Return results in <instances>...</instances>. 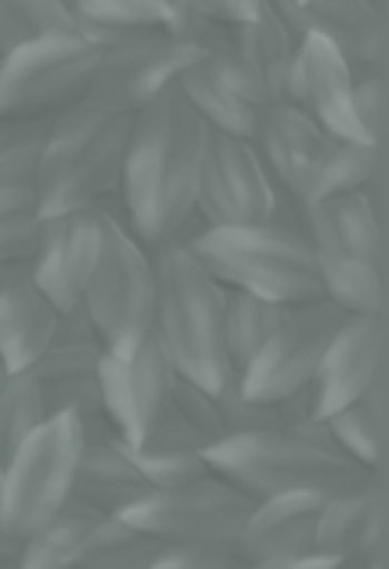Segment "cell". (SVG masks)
I'll return each mask as SVG.
<instances>
[{
	"mask_svg": "<svg viewBox=\"0 0 389 569\" xmlns=\"http://www.w3.org/2000/svg\"><path fill=\"white\" fill-rule=\"evenodd\" d=\"M183 3L217 23H243L263 7V0H183Z\"/></svg>",
	"mask_w": 389,
	"mask_h": 569,
	"instance_id": "f35d334b",
	"label": "cell"
},
{
	"mask_svg": "<svg viewBox=\"0 0 389 569\" xmlns=\"http://www.w3.org/2000/svg\"><path fill=\"white\" fill-rule=\"evenodd\" d=\"M200 53L203 50L197 43L173 37L167 27L107 33L100 40V67L87 97L100 107L133 117Z\"/></svg>",
	"mask_w": 389,
	"mask_h": 569,
	"instance_id": "7c38bea8",
	"label": "cell"
},
{
	"mask_svg": "<svg viewBox=\"0 0 389 569\" xmlns=\"http://www.w3.org/2000/svg\"><path fill=\"white\" fill-rule=\"evenodd\" d=\"M0 569H20V567H17V550H13V553H10L7 560H0Z\"/></svg>",
	"mask_w": 389,
	"mask_h": 569,
	"instance_id": "b9f144b4",
	"label": "cell"
},
{
	"mask_svg": "<svg viewBox=\"0 0 389 569\" xmlns=\"http://www.w3.org/2000/svg\"><path fill=\"white\" fill-rule=\"evenodd\" d=\"M0 473H3V467H0Z\"/></svg>",
	"mask_w": 389,
	"mask_h": 569,
	"instance_id": "f6af8a7d",
	"label": "cell"
},
{
	"mask_svg": "<svg viewBox=\"0 0 389 569\" xmlns=\"http://www.w3.org/2000/svg\"><path fill=\"white\" fill-rule=\"evenodd\" d=\"M313 550L343 567L387 560V473H367L323 500Z\"/></svg>",
	"mask_w": 389,
	"mask_h": 569,
	"instance_id": "ac0fdd59",
	"label": "cell"
},
{
	"mask_svg": "<svg viewBox=\"0 0 389 569\" xmlns=\"http://www.w3.org/2000/svg\"><path fill=\"white\" fill-rule=\"evenodd\" d=\"M100 40L83 30L47 33L0 53V120H47L90 93Z\"/></svg>",
	"mask_w": 389,
	"mask_h": 569,
	"instance_id": "30bf717a",
	"label": "cell"
},
{
	"mask_svg": "<svg viewBox=\"0 0 389 569\" xmlns=\"http://www.w3.org/2000/svg\"><path fill=\"white\" fill-rule=\"evenodd\" d=\"M103 517L77 500L57 510L47 523H40L20 547L17 567L20 569H77V557L90 537V530Z\"/></svg>",
	"mask_w": 389,
	"mask_h": 569,
	"instance_id": "4316f807",
	"label": "cell"
},
{
	"mask_svg": "<svg viewBox=\"0 0 389 569\" xmlns=\"http://www.w3.org/2000/svg\"><path fill=\"white\" fill-rule=\"evenodd\" d=\"M7 377V367H3V360H0V380Z\"/></svg>",
	"mask_w": 389,
	"mask_h": 569,
	"instance_id": "ee69618b",
	"label": "cell"
},
{
	"mask_svg": "<svg viewBox=\"0 0 389 569\" xmlns=\"http://www.w3.org/2000/svg\"><path fill=\"white\" fill-rule=\"evenodd\" d=\"M60 310L30 280L27 263L10 267L0 290V360L7 373L30 370L57 340Z\"/></svg>",
	"mask_w": 389,
	"mask_h": 569,
	"instance_id": "603a6c76",
	"label": "cell"
},
{
	"mask_svg": "<svg viewBox=\"0 0 389 569\" xmlns=\"http://www.w3.org/2000/svg\"><path fill=\"white\" fill-rule=\"evenodd\" d=\"M170 407L173 413L207 443V450L220 440H227V430H223V420H220V407H217V397L207 393L203 387L177 377L173 380V397H170Z\"/></svg>",
	"mask_w": 389,
	"mask_h": 569,
	"instance_id": "e575fe53",
	"label": "cell"
},
{
	"mask_svg": "<svg viewBox=\"0 0 389 569\" xmlns=\"http://www.w3.org/2000/svg\"><path fill=\"white\" fill-rule=\"evenodd\" d=\"M173 380H177V370L167 360L153 333L130 357L103 353L100 360L103 420L130 447H140L147 433L160 423V417L170 410Z\"/></svg>",
	"mask_w": 389,
	"mask_h": 569,
	"instance_id": "9a60e30c",
	"label": "cell"
},
{
	"mask_svg": "<svg viewBox=\"0 0 389 569\" xmlns=\"http://www.w3.org/2000/svg\"><path fill=\"white\" fill-rule=\"evenodd\" d=\"M253 507L257 503L237 487H230L217 473H207L203 480L177 490H153L120 517L137 530L157 537L160 543L233 547Z\"/></svg>",
	"mask_w": 389,
	"mask_h": 569,
	"instance_id": "4fadbf2b",
	"label": "cell"
},
{
	"mask_svg": "<svg viewBox=\"0 0 389 569\" xmlns=\"http://www.w3.org/2000/svg\"><path fill=\"white\" fill-rule=\"evenodd\" d=\"M207 467L253 503L293 493L330 497L367 477L327 437H303L293 430L237 433L207 450Z\"/></svg>",
	"mask_w": 389,
	"mask_h": 569,
	"instance_id": "52a82bcc",
	"label": "cell"
},
{
	"mask_svg": "<svg viewBox=\"0 0 389 569\" xmlns=\"http://www.w3.org/2000/svg\"><path fill=\"white\" fill-rule=\"evenodd\" d=\"M13 550H17V547H13V543H7V540L0 537V560H7V557H10Z\"/></svg>",
	"mask_w": 389,
	"mask_h": 569,
	"instance_id": "60d3db41",
	"label": "cell"
},
{
	"mask_svg": "<svg viewBox=\"0 0 389 569\" xmlns=\"http://www.w3.org/2000/svg\"><path fill=\"white\" fill-rule=\"evenodd\" d=\"M330 443L367 473H387V373L370 393L323 420Z\"/></svg>",
	"mask_w": 389,
	"mask_h": 569,
	"instance_id": "484cf974",
	"label": "cell"
},
{
	"mask_svg": "<svg viewBox=\"0 0 389 569\" xmlns=\"http://www.w3.org/2000/svg\"><path fill=\"white\" fill-rule=\"evenodd\" d=\"M250 140L280 193L290 197L293 210L337 193L363 190L377 163L387 157V143L340 140L293 103L260 107Z\"/></svg>",
	"mask_w": 389,
	"mask_h": 569,
	"instance_id": "5b68a950",
	"label": "cell"
},
{
	"mask_svg": "<svg viewBox=\"0 0 389 569\" xmlns=\"http://www.w3.org/2000/svg\"><path fill=\"white\" fill-rule=\"evenodd\" d=\"M290 307L227 290V307H223V343H227V360L230 370L240 373L260 350L263 343L277 333Z\"/></svg>",
	"mask_w": 389,
	"mask_h": 569,
	"instance_id": "83f0119b",
	"label": "cell"
},
{
	"mask_svg": "<svg viewBox=\"0 0 389 569\" xmlns=\"http://www.w3.org/2000/svg\"><path fill=\"white\" fill-rule=\"evenodd\" d=\"M50 417L43 410L40 390L30 377V370L23 373H7L0 380V467L23 447V440L43 427Z\"/></svg>",
	"mask_w": 389,
	"mask_h": 569,
	"instance_id": "1f68e13d",
	"label": "cell"
},
{
	"mask_svg": "<svg viewBox=\"0 0 389 569\" xmlns=\"http://www.w3.org/2000/svg\"><path fill=\"white\" fill-rule=\"evenodd\" d=\"M387 373V317L347 313L307 387V403L317 420L363 400Z\"/></svg>",
	"mask_w": 389,
	"mask_h": 569,
	"instance_id": "2e32d148",
	"label": "cell"
},
{
	"mask_svg": "<svg viewBox=\"0 0 389 569\" xmlns=\"http://www.w3.org/2000/svg\"><path fill=\"white\" fill-rule=\"evenodd\" d=\"M160 550L163 543L157 537L137 530L123 517H103L90 530L77 569H150Z\"/></svg>",
	"mask_w": 389,
	"mask_h": 569,
	"instance_id": "f1b7e54d",
	"label": "cell"
},
{
	"mask_svg": "<svg viewBox=\"0 0 389 569\" xmlns=\"http://www.w3.org/2000/svg\"><path fill=\"white\" fill-rule=\"evenodd\" d=\"M280 200L283 193L250 137L207 130L193 200V217H200L203 227H253L280 220Z\"/></svg>",
	"mask_w": 389,
	"mask_h": 569,
	"instance_id": "8fae6325",
	"label": "cell"
},
{
	"mask_svg": "<svg viewBox=\"0 0 389 569\" xmlns=\"http://www.w3.org/2000/svg\"><path fill=\"white\" fill-rule=\"evenodd\" d=\"M297 30L323 37L357 77L387 70L389 27L383 0H303L297 3Z\"/></svg>",
	"mask_w": 389,
	"mask_h": 569,
	"instance_id": "44dd1931",
	"label": "cell"
},
{
	"mask_svg": "<svg viewBox=\"0 0 389 569\" xmlns=\"http://www.w3.org/2000/svg\"><path fill=\"white\" fill-rule=\"evenodd\" d=\"M150 569H240L233 547L213 543H163Z\"/></svg>",
	"mask_w": 389,
	"mask_h": 569,
	"instance_id": "74e56055",
	"label": "cell"
},
{
	"mask_svg": "<svg viewBox=\"0 0 389 569\" xmlns=\"http://www.w3.org/2000/svg\"><path fill=\"white\" fill-rule=\"evenodd\" d=\"M43 213L33 187H0V267H20L33 257Z\"/></svg>",
	"mask_w": 389,
	"mask_h": 569,
	"instance_id": "4dcf8cb0",
	"label": "cell"
},
{
	"mask_svg": "<svg viewBox=\"0 0 389 569\" xmlns=\"http://www.w3.org/2000/svg\"><path fill=\"white\" fill-rule=\"evenodd\" d=\"M100 250V207L43 217L40 243L27 260L30 280L63 313L80 307V293Z\"/></svg>",
	"mask_w": 389,
	"mask_h": 569,
	"instance_id": "e0dca14e",
	"label": "cell"
},
{
	"mask_svg": "<svg viewBox=\"0 0 389 569\" xmlns=\"http://www.w3.org/2000/svg\"><path fill=\"white\" fill-rule=\"evenodd\" d=\"M353 83L357 73L350 63L317 33H303L293 60V90L290 103L313 117L327 133L353 143H367L357 113H353Z\"/></svg>",
	"mask_w": 389,
	"mask_h": 569,
	"instance_id": "ffe728a7",
	"label": "cell"
},
{
	"mask_svg": "<svg viewBox=\"0 0 389 569\" xmlns=\"http://www.w3.org/2000/svg\"><path fill=\"white\" fill-rule=\"evenodd\" d=\"M50 120H0V187H33Z\"/></svg>",
	"mask_w": 389,
	"mask_h": 569,
	"instance_id": "836d02e7",
	"label": "cell"
},
{
	"mask_svg": "<svg viewBox=\"0 0 389 569\" xmlns=\"http://www.w3.org/2000/svg\"><path fill=\"white\" fill-rule=\"evenodd\" d=\"M83 450V420L50 417L0 473V537L20 547L40 523L73 500V477Z\"/></svg>",
	"mask_w": 389,
	"mask_h": 569,
	"instance_id": "9c48e42d",
	"label": "cell"
},
{
	"mask_svg": "<svg viewBox=\"0 0 389 569\" xmlns=\"http://www.w3.org/2000/svg\"><path fill=\"white\" fill-rule=\"evenodd\" d=\"M353 113L367 137V143H387L389 120V83L387 70H373L357 77L353 83Z\"/></svg>",
	"mask_w": 389,
	"mask_h": 569,
	"instance_id": "8d00e7d4",
	"label": "cell"
},
{
	"mask_svg": "<svg viewBox=\"0 0 389 569\" xmlns=\"http://www.w3.org/2000/svg\"><path fill=\"white\" fill-rule=\"evenodd\" d=\"M383 3H387V0H383Z\"/></svg>",
	"mask_w": 389,
	"mask_h": 569,
	"instance_id": "7dc6e473",
	"label": "cell"
},
{
	"mask_svg": "<svg viewBox=\"0 0 389 569\" xmlns=\"http://www.w3.org/2000/svg\"><path fill=\"white\" fill-rule=\"evenodd\" d=\"M73 17L103 40L107 33L123 30H147V27H167L173 0H67Z\"/></svg>",
	"mask_w": 389,
	"mask_h": 569,
	"instance_id": "d6a6232c",
	"label": "cell"
},
{
	"mask_svg": "<svg viewBox=\"0 0 389 569\" xmlns=\"http://www.w3.org/2000/svg\"><path fill=\"white\" fill-rule=\"evenodd\" d=\"M67 30L87 33V27L73 17L67 0H0V53L37 37Z\"/></svg>",
	"mask_w": 389,
	"mask_h": 569,
	"instance_id": "f546056e",
	"label": "cell"
},
{
	"mask_svg": "<svg viewBox=\"0 0 389 569\" xmlns=\"http://www.w3.org/2000/svg\"><path fill=\"white\" fill-rule=\"evenodd\" d=\"M100 360L103 347H67L53 343L33 367L30 377L40 390L47 417H103L100 400Z\"/></svg>",
	"mask_w": 389,
	"mask_h": 569,
	"instance_id": "cb8c5ba5",
	"label": "cell"
},
{
	"mask_svg": "<svg viewBox=\"0 0 389 569\" xmlns=\"http://www.w3.org/2000/svg\"><path fill=\"white\" fill-rule=\"evenodd\" d=\"M177 87L210 130H220L230 137H253L260 103L233 80V73L217 57L200 53L177 77Z\"/></svg>",
	"mask_w": 389,
	"mask_h": 569,
	"instance_id": "d4e9b609",
	"label": "cell"
},
{
	"mask_svg": "<svg viewBox=\"0 0 389 569\" xmlns=\"http://www.w3.org/2000/svg\"><path fill=\"white\" fill-rule=\"evenodd\" d=\"M207 130L210 127L187 103L177 80L133 113L117 193L123 223L147 250L187 237Z\"/></svg>",
	"mask_w": 389,
	"mask_h": 569,
	"instance_id": "6da1fadb",
	"label": "cell"
},
{
	"mask_svg": "<svg viewBox=\"0 0 389 569\" xmlns=\"http://www.w3.org/2000/svg\"><path fill=\"white\" fill-rule=\"evenodd\" d=\"M150 253L157 277L153 337L177 377L203 387L207 393H220L233 377L223 343L227 287L207 273L183 237L160 243Z\"/></svg>",
	"mask_w": 389,
	"mask_h": 569,
	"instance_id": "7a4b0ae2",
	"label": "cell"
},
{
	"mask_svg": "<svg viewBox=\"0 0 389 569\" xmlns=\"http://www.w3.org/2000/svg\"><path fill=\"white\" fill-rule=\"evenodd\" d=\"M133 117L83 97L50 120L40 170L33 180L40 213L57 217L100 207L120 190Z\"/></svg>",
	"mask_w": 389,
	"mask_h": 569,
	"instance_id": "277c9868",
	"label": "cell"
},
{
	"mask_svg": "<svg viewBox=\"0 0 389 569\" xmlns=\"http://www.w3.org/2000/svg\"><path fill=\"white\" fill-rule=\"evenodd\" d=\"M190 253L227 290H240L280 307L323 300L317 260L297 223L200 227L183 237Z\"/></svg>",
	"mask_w": 389,
	"mask_h": 569,
	"instance_id": "8992f818",
	"label": "cell"
},
{
	"mask_svg": "<svg viewBox=\"0 0 389 569\" xmlns=\"http://www.w3.org/2000/svg\"><path fill=\"white\" fill-rule=\"evenodd\" d=\"M343 569H387V560H373V563H357V567H343Z\"/></svg>",
	"mask_w": 389,
	"mask_h": 569,
	"instance_id": "ab89813d",
	"label": "cell"
},
{
	"mask_svg": "<svg viewBox=\"0 0 389 569\" xmlns=\"http://www.w3.org/2000/svg\"><path fill=\"white\" fill-rule=\"evenodd\" d=\"M7 273H10V267H0V290H3V280H7Z\"/></svg>",
	"mask_w": 389,
	"mask_h": 569,
	"instance_id": "7bdbcfd3",
	"label": "cell"
},
{
	"mask_svg": "<svg viewBox=\"0 0 389 569\" xmlns=\"http://www.w3.org/2000/svg\"><path fill=\"white\" fill-rule=\"evenodd\" d=\"M323 500L327 497L317 493H293V497H273L257 503L233 543L237 563L260 567V563L313 553Z\"/></svg>",
	"mask_w": 389,
	"mask_h": 569,
	"instance_id": "7402d4cb",
	"label": "cell"
},
{
	"mask_svg": "<svg viewBox=\"0 0 389 569\" xmlns=\"http://www.w3.org/2000/svg\"><path fill=\"white\" fill-rule=\"evenodd\" d=\"M343 317L347 313L330 300L290 307L277 333L237 373L243 397L260 403H280L293 393H303Z\"/></svg>",
	"mask_w": 389,
	"mask_h": 569,
	"instance_id": "5bb4252c",
	"label": "cell"
},
{
	"mask_svg": "<svg viewBox=\"0 0 389 569\" xmlns=\"http://www.w3.org/2000/svg\"><path fill=\"white\" fill-rule=\"evenodd\" d=\"M153 253L130 233L123 217L100 203V250L80 307L90 317L103 353L130 357L153 333Z\"/></svg>",
	"mask_w": 389,
	"mask_h": 569,
	"instance_id": "ba28073f",
	"label": "cell"
},
{
	"mask_svg": "<svg viewBox=\"0 0 389 569\" xmlns=\"http://www.w3.org/2000/svg\"><path fill=\"white\" fill-rule=\"evenodd\" d=\"M297 227L317 260L323 300L343 313L387 317V220L363 190L297 207Z\"/></svg>",
	"mask_w": 389,
	"mask_h": 569,
	"instance_id": "3957f363",
	"label": "cell"
},
{
	"mask_svg": "<svg viewBox=\"0 0 389 569\" xmlns=\"http://www.w3.org/2000/svg\"><path fill=\"white\" fill-rule=\"evenodd\" d=\"M150 493L153 487L143 480L133 460V447L103 417L87 420L73 477V500L97 510L100 517H120Z\"/></svg>",
	"mask_w": 389,
	"mask_h": 569,
	"instance_id": "d6986e66",
	"label": "cell"
},
{
	"mask_svg": "<svg viewBox=\"0 0 389 569\" xmlns=\"http://www.w3.org/2000/svg\"><path fill=\"white\" fill-rule=\"evenodd\" d=\"M297 3H303V0H297Z\"/></svg>",
	"mask_w": 389,
	"mask_h": 569,
	"instance_id": "bcb514c9",
	"label": "cell"
},
{
	"mask_svg": "<svg viewBox=\"0 0 389 569\" xmlns=\"http://www.w3.org/2000/svg\"><path fill=\"white\" fill-rule=\"evenodd\" d=\"M213 397H217V407H220V420H223L227 437H237V433H263V430H277L280 427L277 403L247 400L243 390H240L237 373Z\"/></svg>",
	"mask_w": 389,
	"mask_h": 569,
	"instance_id": "d590c367",
	"label": "cell"
}]
</instances>
